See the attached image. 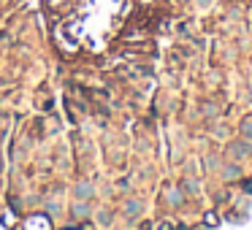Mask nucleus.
Masks as SVG:
<instances>
[{
    "label": "nucleus",
    "instance_id": "9",
    "mask_svg": "<svg viewBox=\"0 0 252 230\" xmlns=\"http://www.w3.org/2000/svg\"><path fill=\"white\" fill-rule=\"evenodd\" d=\"M184 189H190V192H198V182H195V179H190V182L184 184Z\"/></svg>",
    "mask_w": 252,
    "mask_h": 230
},
{
    "label": "nucleus",
    "instance_id": "1",
    "mask_svg": "<svg viewBox=\"0 0 252 230\" xmlns=\"http://www.w3.org/2000/svg\"><path fill=\"white\" fill-rule=\"evenodd\" d=\"M228 152L233 154V157H250V154H252V144H250V138H239V141H230V144H228Z\"/></svg>",
    "mask_w": 252,
    "mask_h": 230
},
{
    "label": "nucleus",
    "instance_id": "3",
    "mask_svg": "<svg viewBox=\"0 0 252 230\" xmlns=\"http://www.w3.org/2000/svg\"><path fill=\"white\" fill-rule=\"evenodd\" d=\"M70 214H73L76 219H84V217H90V206H87V201H79L76 206L70 209Z\"/></svg>",
    "mask_w": 252,
    "mask_h": 230
},
{
    "label": "nucleus",
    "instance_id": "10",
    "mask_svg": "<svg viewBox=\"0 0 252 230\" xmlns=\"http://www.w3.org/2000/svg\"><path fill=\"white\" fill-rule=\"evenodd\" d=\"M57 211H60V206L52 201V203H49V214H57Z\"/></svg>",
    "mask_w": 252,
    "mask_h": 230
},
{
    "label": "nucleus",
    "instance_id": "11",
    "mask_svg": "<svg viewBox=\"0 0 252 230\" xmlns=\"http://www.w3.org/2000/svg\"><path fill=\"white\" fill-rule=\"evenodd\" d=\"M0 171H3V163H0Z\"/></svg>",
    "mask_w": 252,
    "mask_h": 230
},
{
    "label": "nucleus",
    "instance_id": "6",
    "mask_svg": "<svg viewBox=\"0 0 252 230\" xmlns=\"http://www.w3.org/2000/svg\"><path fill=\"white\" fill-rule=\"evenodd\" d=\"M241 136H244V138H252V117H247L244 122H241Z\"/></svg>",
    "mask_w": 252,
    "mask_h": 230
},
{
    "label": "nucleus",
    "instance_id": "2",
    "mask_svg": "<svg viewBox=\"0 0 252 230\" xmlns=\"http://www.w3.org/2000/svg\"><path fill=\"white\" fill-rule=\"evenodd\" d=\"M92 195H95V187L90 182H79L76 184V198H79V201H90Z\"/></svg>",
    "mask_w": 252,
    "mask_h": 230
},
{
    "label": "nucleus",
    "instance_id": "4",
    "mask_svg": "<svg viewBox=\"0 0 252 230\" xmlns=\"http://www.w3.org/2000/svg\"><path fill=\"white\" fill-rule=\"evenodd\" d=\"M241 176V168L239 166H225L223 168V179L225 182H230V179H239Z\"/></svg>",
    "mask_w": 252,
    "mask_h": 230
},
{
    "label": "nucleus",
    "instance_id": "8",
    "mask_svg": "<svg viewBox=\"0 0 252 230\" xmlns=\"http://www.w3.org/2000/svg\"><path fill=\"white\" fill-rule=\"evenodd\" d=\"M241 189H244L247 195H252V179H244V182H241Z\"/></svg>",
    "mask_w": 252,
    "mask_h": 230
},
{
    "label": "nucleus",
    "instance_id": "5",
    "mask_svg": "<svg viewBox=\"0 0 252 230\" xmlns=\"http://www.w3.org/2000/svg\"><path fill=\"white\" fill-rule=\"evenodd\" d=\"M125 214H128V217H138L141 214V201H128L125 203Z\"/></svg>",
    "mask_w": 252,
    "mask_h": 230
},
{
    "label": "nucleus",
    "instance_id": "7",
    "mask_svg": "<svg viewBox=\"0 0 252 230\" xmlns=\"http://www.w3.org/2000/svg\"><path fill=\"white\" fill-rule=\"evenodd\" d=\"M168 203L179 206V203H182V192H179V189H171V192H168Z\"/></svg>",
    "mask_w": 252,
    "mask_h": 230
}]
</instances>
